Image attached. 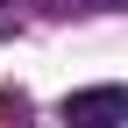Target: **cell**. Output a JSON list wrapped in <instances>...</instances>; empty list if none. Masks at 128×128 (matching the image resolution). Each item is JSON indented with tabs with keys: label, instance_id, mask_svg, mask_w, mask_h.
<instances>
[{
	"label": "cell",
	"instance_id": "obj_2",
	"mask_svg": "<svg viewBox=\"0 0 128 128\" xmlns=\"http://www.w3.org/2000/svg\"><path fill=\"white\" fill-rule=\"evenodd\" d=\"M7 7H14V0H0V28H7Z\"/></svg>",
	"mask_w": 128,
	"mask_h": 128
},
{
	"label": "cell",
	"instance_id": "obj_1",
	"mask_svg": "<svg viewBox=\"0 0 128 128\" xmlns=\"http://www.w3.org/2000/svg\"><path fill=\"white\" fill-rule=\"evenodd\" d=\"M128 121V92L121 86H86L64 100V128H121Z\"/></svg>",
	"mask_w": 128,
	"mask_h": 128
}]
</instances>
